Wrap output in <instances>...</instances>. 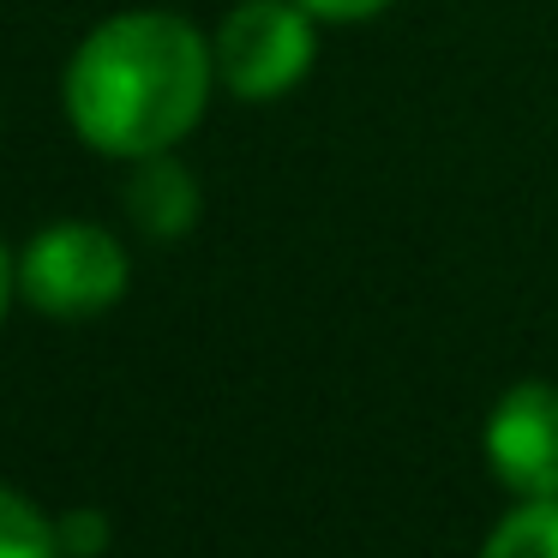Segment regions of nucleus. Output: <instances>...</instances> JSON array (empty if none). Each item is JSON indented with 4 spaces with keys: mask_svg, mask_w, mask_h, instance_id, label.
<instances>
[{
    "mask_svg": "<svg viewBox=\"0 0 558 558\" xmlns=\"http://www.w3.org/2000/svg\"><path fill=\"white\" fill-rule=\"evenodd\" d=\"M313 19H325V25H354V19H373L385 13L390 0H301Z\"/></svg>",
    "mask_w": 558,
    "mask_h": 558,
    "instance_id": "obj_9",
    "label": "nucleus"
},
{
    "mask_svg": "<svg viewBox=\"0 0 558 558\" xmlns=\"http://www.w3.org/2000/svg\"><path fill=\"white\" fill-rule=\"evenodd\" d=\"M481 558H558V498H522L486 534Z\"/></svg>",
    "mask_w": 558,
    "mask_h": 558,
    "instance_id": "obj_6",
    "label": "nucleus"
},
{
    "mask_svg": "<svg viewBox=\"0 0 558 558\" xmlns=\"http://www.w3.org/2000/svg\"><path fill=\"white\" fill-rule=\"evenodd\" d=\"M486 469L517 498H558V385H517L486 414Z\"/></svg>",
    "mask_w": 558,
    "mask_h": 558,
    "instance_id": "obj_4",
    "label": "nucleus"
},
{
    "mask_svg": "<svg viewBox=\"0 0 558 558\" xmlns=\"http://www.w3.org/2000/svg\"><path fill=\"white\" fill-rule=\"evenodd\" d=\"M126 210L150 241H174L198 222V186L186 174V162H174L169 150L157 157H138L133 181H126Z\"/></svg>",
    "mask_w": 558,
    "mask_h": 558,
    "instance_id": "obj_5",
    "label": "nucleus"
},
{
    "mask_svg": "<svg viewBox=\"0 0 558 558\" xmlns=\"http://www.w3.org/2000/svg\"><path fill=\"white\" fill-rule=\"evenodd\" d=\"M0 558H66L61 522H49L25 493L0 486Z\"/></svg>",
    "mask_w": 558,
    "mask_h": 558,
    "instance_id": "obj_7",
    "label": "nucleus"
},
{
    "mask_svg": "<svg viewBox=\"0 0 558 558\" xmlns=\"http://www.w3.org/2000/svg\"><path fill=\"white\" fill-rule=\"evenodd\" d=\"M109 541H114V529L102 510H66L61 517V553L66 558H102Z\"/></svg>",
    "mask_w": 558,
    "mask_h": 558,
    "instance_id": "obj_8",
    "label": "nucleus"
},
{
    "mask_svg": "<svg viewBox=\"0 0 558 558\" xmlns=\"http://www.w3.org/2000/svg\"><path fill=\"white\" fill-rule=\"evenodd\" d=\"M19 294L49 318H97L126 294V253L97 222H54L19 253Z\"/></svg>",
    "mask_w": 558,
    "mask_h": 558,
    "instance_id": "obj_2",
    "label": "nucleus"
},
{
    "mask_svg": "<svg viewBox=\"0 0 558 558\" xmlns=\"http://www.w3.org/2000/svg\"><path fill=\"white\" fill-rule=\"evenodd\" d=\"M217 49L174 13H121L78 43L66 121L102 157H157L198 126Z\"/></svg>",
    "mask_w": 558,
    "mask_h": 558,
    "instance_id": "obj_1",
    "label": "nucleus"
},
{
    "mask_svg": "<svg viewBox=\"0 0 558 558\" xmlns=\"http://www.w3.org/2000/svg\"><path fill=\"white\" fill-rule=\"evenodd\" d=\"M13 282H19V265H13V253L0 246V318H7V306H13Z\"/></svg>",
    "mask_w": 558,
    "mask_h": 558,
    "instance_id": "obj_10",
    "label": "nucleus"
},
{
    "mask_svg": "<svg viewBox=\"0 0 558 558\" xmlns=\"http://www.w3.org/2000/svg\"><path fill=\"white\" fill-rule=\"evenodd\" d=\"M313 13L301 0H241L217 31V78L241 102H270L313 73Z\"/></svg>",
    "mask_w": 558,
    "mask_h": 558,
    "instance_id": "obj_3",
    "label": "nucleus"
}]
</instances>
